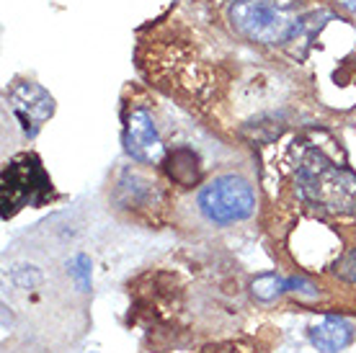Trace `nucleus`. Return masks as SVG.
Wrapping results in <instances>:
<instances>
[{"mask_svg": "<svg viewBox=\"0 0 356 353\" xmlns=\"http://www.w3.org/2000/svg\"><path fill=\"white\" fill-rule=\"evenodd\" d=\"M196 206L209 224L230 227L256 214V191L253 183L241 173H222L199 188Z\"/></svg>", "mask_w": 356, "mask_h": 353, "instance_id": "f257e3e1", "label": "nucleus"}, {"mask_svg": "<svg viewBox=\"0 0 356 353\" xmlns=\"http://www.w3.org/2000/svg\"><path fill=\"white\" fill-rule=\"evenodd\" d=\"M227 18L232 31L253 44H282L297 31L294 18L271 0H235Z\"/></svg>", "mask_w": 356, "mask_h": 353, "instance_id": "7ed1b4c3", "label": "nucleus"}, {"mask_svg": "<svg viewBox=\"0 0 356 353\" xmlns=\"http://www.w3.org/2000/svg\"><path fill=\"white\" fill-rule=\"evenodd\" d=\"M230 3H235V0H230Z\"/></svg>", "mask_w": 356, "mask_h": 353, "instance_id": "f8f14e48", "label": "nucleus"}, {"mask_svg": "<svg viewBox=\"0 0 356 353\" xmlns=\"http://www.w3.org/2000/svg\"><path fill=\"white\" fill-rule=\"evenodd\" d=\"M286 292H300L305 297H318V286L302 276H292V279H286Z\"/></svg>", "mask_w": 356, "mask_h": 353, "instance_id": "9d476101", "label": "nucleus"}, {"mask_svg": "<svg viewBox=\"0 0 356 353\" xmlns=\"http://www.w3.org/2000/svg\"><path fill=\"white\" fill-rule=\"evenodd\" d=\"M49 178L31 155L13 160L3 173V217L8 220L24 206H39L49 196Z\"/></svg>", "mask_w": 356, "mask_h": 353, "instance_id": "20e7f679", "label": "nucleus"}, {"mask_svg": "<svg viewBox=\"0 0 356 353\" xmlns=\"http://www.w3.org/2000/svg\"><path fill=\"white\" fill-rule=\"evenodd\" d=\"M339 6H343L346 10H351V13H356V0H336Z\"/></svg>", "mask_w": 356, "mask_h": 353, "instance_id": "9b49d317", "label": "nucleus"}, {"mask_svg": "<svg viewBox=\"0 0 356 353\" xmlns=\"http://www.w3.org/2000/svg\"><path fill=\"white\" fill-rule=\"evenodd\" d=\"M300 194L328 212H354L356 178L321 155H310L297 176Z\"/></svg>", "mask_w": 356, "mask_h": 353, "instance_id": "f03ea898", "label": "nucleus"}, {"mask_svg": "<svg viewBox=\"0 0 356 353\" xmlns=\"http://www.w3.org/2000/svg\"><path fill=\"white\" fill-rule=\"evenodd\" d=\"M10 108L18 116V122L26 126V132L29 124H31V129L36 134L42 122H47L54 114V98L42 85H36L34 80H24L10 90ZM29 137H31V132H29Z\"/></svg>", "mask_w": 356, "mask_h": 353, "instance_id": "423d86ee", "label": "nucleus"}, {"mask_svg": "<svg viewBox=\"0 0 356 353\" xmlns=\"http://www.w3.org/2000/svg\"><path fill=\"white\" fill-rule=\"evenodd\" d=\"M286 292V279H282L279 274H261L259 279H253L250 284V294L264 304L276 302L282 294Z\"/></svg>", "mask_w": 356, "mask_h": 353, "instance_id": "6e6552de", "label": "nucleus"}, {"mask_svg": "<svg viewBox=\"0 0 356 353\" xmlns=\"http://www.w3.org/2000/svg\"><path fill=\"white\" fill-rule=\"evenodd\" d=\"M336 274H339L343 281L356 284V250H351L348 256H343V261L336 263Z\"/></svg>", "mask_w": 356, "mask_h": 353, "instance_id": "1a4fd4ad", "label": "nucleus"}, {"mask_svg": "<svg viewBox=\"0 0 356 353\" xmlns=\"http://www.w3.org/2000/svg\"><path fill=\"white\" fill-rule=\"evenodd\" d=\"M124 150L127 155L143 165H158L165 155L161 129L147 106H132L124 122Z\"/></svg>", "mask_w": 356, "mask_h": 353, "instance_id": "39448f33", "label": "nucleus"}, {"mask_svg": "<svg viewBox=\"0 0 356 353\" xmlns=\"http://www.w3.org/2000/svg\"><path fill=\"white\" fill-rule=\"evenodd\" d=\"M307 338L312 348H318L321 353H339L354 343V325L339 315H325L307 330Z\"/></svg>", "mask_w": 356, "mask_h": 353, "instance_id": "0eeeda50", "label": "nucleus"}]
</instances>
